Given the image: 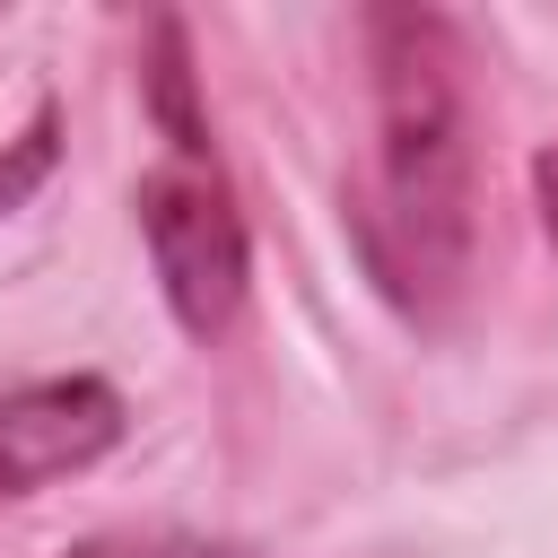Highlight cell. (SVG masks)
I'll use <instances>...</instances> for the list:
<instances>
[{"instance_id":"cell-1","label":"cell","mask_w":558,"mask_h":558,"mask_svg":"<svg viewBox=\"0 0 558 558\" xmlns=\"http://www.w3.org/2000/svg\"><path fill=\"white\" fill-rule=\"evenodd\" d=\"M366 35V87H375V192L357 209V244L375 288L436 323L480 253V105H471V52L445 9L384 0L357 17Z\"/></svg>"},{"instance_id":"cell-5","label":"cell","mask_w":558,"mask_h":558,"mask_svg":"<svg viewBox=\"0 0 558 558\" xmlns=\"http://www.w3.org/2000/svg\"><path fill=\"white\" fill-rule=\"evenodd\" d=\"M52 166H61V105H52V96H35L26 131H17V140H0V218H9V209H26V201L52 183Z\"/></svg>"},{"instance_id":"cell-2","label":"cell","mask_w":558,"mask_h":558,"mask_svg":"<svg viewBox=\"0 0 558 558\" xmlns=\"http://www.w3.org/2000/svg\"><path fill=\"white\" fill-rule=\"evenodd\" d=\"M131 209H140V235H148V262H157V288H166V314L183 323V340H201V349L227 340L253 296V235H244V209H235L218 157L148 166Z\"/></svg>"},{"instance_id":"cell-6","label":"cell","mask_w":558,"mask_h":558,"mask_svg":"<svg viewBox=\"0 0 558 558\" xmlns=\"http://www.w3.org/2000/svg\"><path fill=\"white\" fill-rule=\"evenodd\" d=\"M61 558H270V549L201 541V532H96V541H70Z\"/></svg>"},{"instance_id":"cell-3","label":"cell","mask_w":558,"mask_h":558,"mask_svg":"<svg viewBox=\"0 0 558 558\" xmlns=\"http://www.w3.org/2000/svg\"><path fill=\"white\" fill-rule=\"evenodd\" d=\"M122 427H131V410L105 375H44V384L0 392V506L96 471L122 445Z\"/></svg>"},{"instance_id":"cell-4","label":"cell","mask_w":558,"mask_h":558,"mask_svg":"<svg viewBox=\"0 0 558 558\" xmlns=\"http://www.w3.org/2000/svg\"><path fill=\"white\" fill-rule=\"evenodd\" d=\"M140 96H148V113H157V131H166L174 157H192V166L218 157V148H209V113H201V78H192V35H183V17H148Z\"/></svg>"}]
</instances>
